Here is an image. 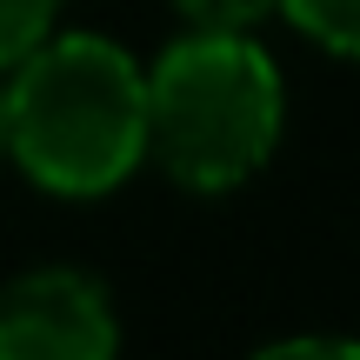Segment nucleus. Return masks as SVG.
Returning a JSON list of instances; mask_svg holds the SVG:
<instances>
[{"label":"nucleus","instance_id":"nucleus-2","mask_svg":"<svg viewBox=\"0 0 360 360\" xmlns=\"http://www.w3.org/2000/svg\"><path fill=\"white\" fill-rule=\"evenodd\" d=\"M281 141V74L247 34L174 40L147 74V147L180 187L227 193Z\"/></svg>","mask_w":360,"mask_h":360},{"label":"nucleus","instance_id":"nucleus-7","mask_svg":"<svg viewBox=\"0 0 360 360\" xmlns=\"http://www.w3.org/2000/svg\"><path fill=\"white\" fill-rule=\"evenodd\" d=\"M0 154H7V80H0Z\"/></svg>","mask_w":360,"mask_h":360},{"label":"nucleus","instance_id":"nucleus-4","mask_svg":"<svg viewBox=\"0 0 360 360\" xmlns=\"http://www.w3.org/2000/svg\"><path fill=\"white\" fill-rule=\"evenodd\" d=\"M281 7H287V20H294L307 40H321L327 53H354L360 0H281Z\"/></svg>","mask_w":360,"mask_h":360},{"label":"nucleus","instance_id":"nucleus-6","mask_svg":"<svg viewBox=\"0 0 360 360\" xmlns=\"http://www.w3.org/2000/svg\"><path fill=\"white\" fill-rule=\"evenodd\" d=\"M174 7L187 13V27H200V34H247L274 0H174Z\"/></svg>","mask_w":360,"mask_h":360},{"label":"nucleus","instance_id":"nucleus-5","mask_svg":"<svg viewBox=\"0 0 360 360\" xmlns=\"http://www.w3.org/2000/svg\"><path fill=\"white\" fill-rule=\"evenodd\" d=\"M53 13H60V0H0V74L47 40Z\"/></svg>","mask_w":360,"mask_h":360},{"label":"nucleus","instance_id":"nucleus-3","mask_svg":"<svg viewBox=\"0 0 360 360\" xmlns=\"http://www.w3.org/2000/svg\"><path fill=\"white\" fill-rule=\"evenodd\" d=\"M120 327L87 274H27L0 294V360H107Z\"/></svg>","mask_w":360,"mask_h":360},{"label":"nucleus","instance_id":"nucleus-1","mask_svg":"<svg viewBox=\"0 0 360 360\" xmlns=\"http://www.w3.org/2000/svg\"><path fill=\"white\" fill-rule=\"evenodd\" d=\"M7 154L47 193L94 200L147 154V74L101 34H60L13 60Z\"/></svg>","mask_w":360,"mask_h":360}]
</instances>
